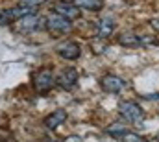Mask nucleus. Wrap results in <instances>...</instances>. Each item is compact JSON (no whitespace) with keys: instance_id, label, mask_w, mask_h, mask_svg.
I'll use <instances>...</instances> for the list:
<instances>
[{"instance_id":"5","label":"nucleus","mask_w":159,"mask_h":142,"mask_svg":"<svg viewBox=\"0 0 159 142\" xmlns=\"http://www.w3.org/2000/svg\"><path fill=\"white\" fill-rule=\"evenodd\" d=\"M43 24H46V19H41V17H37V15H28V17L17 20L15 30L20 32V33H30V32L39 30Z\"/></svg>"},{"instance_id":"3","label":"nucleus","mask_w":159,"mask_h":142,"mask_svg":"<svg viewBox=\"0 0 159 142\" xmlns=\"http://www.w3.org/2000/svg\"><path fill=\"white\" fill-rule=\"evenodd\" d=\"M44 26H46L48 32H52V33H65V32H69V30L72 28V20H69V19L57 15L56 11H52V13L46 17V24H44Z\"/></svg>"},{"instance_id":"2","label":"nucleus","mask_w":159,"mask_h":142,"mask_svg":"<svg viewBox=\"0 0 159 142\" xmlns=\"http://www.w3.org/2000/svg\"><path fill=\"white\" fill-rule=\"evenodd\" d=\"M119 111H120V114L124 116V120H128L131 124H139L144 118L143 107L139 105V104H135V102H122L119 105Z\"/></svg>"},{"instance_id":"4","label":"nucleus","mask_w":159,"mask_h":142,"mask_svg":"<svg viewBox=\"0 0 159 142\" xmlns=\"http://www.w3.org/2000/svg\"><path fill=\"white\" fill-rule=\"evenodd\" d=\"M28 15H34V9L32 7H26V6H17V7H11V9H6V11H0V24H7V22H17Z\"/></svg>"},{"instance_id":"12","label":"nucleus","mask_w":159,"mask_h":142,"mask_svg":"<svg viewBox=\"0 0 159 142\" xmlns=\"http://www.w3.org/2000/svg\"><path fill=\"white\" fill-rule=\"evenodd\" d=\"M72 4L78 9H89V11H98L104 6L102 0H72Z\"/></svg>"},{"instance_id":"11","label":"nucleus","mask_w":159,"mask_h":142,"mask_svg":"<svg viewBox=\"0 0 159 142\" xmlns=\"http://www.w3.org/2000/svg\"><path fill=\"white\" fill-rule=\"evenodd\" d=\"M54 11H56L57 15H61V17L69 19V20L78 19V17H80V9L72 4V2H61V4H57V6L54 7Z\"/></svg>"},{"instance_id":"10","label":"nucleus","mask_w":159,"mask_h":142,"mask_svg":"<svg viewBox=\"0 0 159 142\" xmlns=\"http://www.w3.org/2000/svg\"><path fill=\"white\" fill-rule=\"evenodd\" d=\"M65 120H67V111H65V109H57V111H52L48 116H44L43 124H44V127H48V129H56V127H59Z\"/></svg>"},{"instance_id":"18","label":"nucleus","mask_w":159,"mask_h":142,"mask_svg":"<svg viewBox=\"0 0 159 142\" xmlns=\"http://www.w3.org/2000/svg\"><path fill=\"white\" fill-rule=\"evenodd\" d=\"M67 142H81V139H80V137H69Z\"/></svg>"},{"instance_id":"1","label":"nucleus","mask_w":159,"mask_h":142,"mask_svg":"<svg viewBox=\"0 0 159 142\" xmlns=\"http://www.w3.org/2000/svg\"><path fill=\"white\" fill-rule=\"evenodd\" d=\"M56 85V76L50 69H41L39 72L34 74V89L39 94H46L54 89Z\"/></svg>"},{"instance_id":"16","label":"nucleus","mask_w":159,"mask_h":142,"mask_svg":"<svg viewBox=\"0 0 159 142\" xmlns=\"http://www.w3.org/2000/svg\"><path fill=\"white\" fill-rule=\"evenodd\" d=\"M107 131H109L111 135H119V137H122V135L126 133V129H124L122 126H117V124H115V126H111V127H109Z\"/></svg>"},{"instance_id":"17","label":"nucleus","mask_w":159,"mask_h":142,"mask_svg":"<svg viewBox=\"0 0 159 142\" xmlns=\"http://www.w3.org/2000/svg\"><path fill=\"white\" fill-rule=\"evenodd\" d=\"M150 24H152V28H154V30H159V19H154V20H150Z\"/></svg>"},{"instance_id":"7","label":"nucleus","mask_w":159,"mask_h":142,"mask_svg":"<svg viewBox=\"0 0 159 142\" xmlns=\"http://www.w3.org/2000/svg\"><path fill=\"white\" fill-rule=\"evenodd\" d=\"M57 54H59L63 59H67V61H74V59L80 57L81 48H80V44L76 41H67V42H63V44L57 46Z\"/></svg>"},{"instance_id":"9","label":"nucleus","mask_w":159,"mask_h":142,"mask_svg":"<svg viewBox=\"0 0 159 142\" xmlns=\"http://www.w3.org/2000/svg\"><path fill=\"white\" fill-rule=\"evenodd\" d=\"M115 32V20L111 17H104L96 22V37L98 39H107Z\"/></svg>"},{"instance_id":"15","label":"nucleus","mask_w":159,"mask_h":142,"mask_svg":"<svg viewBox=\"0 0 159 142\" xmlns=\"http://www.w3.org/2000/svg\"><path fill=\"white\" fill-rule=\"evenodd\" d=\"M20 2V6H26V7H32V9H35L39 4H43L44 0H19Z\"/></svg>"},{"instance_id":"8","label":"nucleus","mask_w":159,"mask_h":142,"mask_svg":"<svg viewBox=\"0 0 159 142\" xmlns=\"http://www.w3.org/2000/svg\"><path fill=\"white\" fill-rule=\"evenodd\" d=\"M100 87H102V91L115 94V92H120V91H122L124 81L120 79L119 76H115V74H106V76H102V79H100Z\"/></svg>"},{"instance_id":"14","label":"nucleus","mask_w":159,"mask_h":142,"mask_svg":"<svg viewBox=\"0 0 159 142\" xmlns=\"http://www.w3.org/2000/svg\"><path fill=\"white\" fill-rule=\"evenodd\" d=\"M120 139H122V142H144L139 135H135V133H124Z\"/></svg>"},{"instance_id":"19","label":"nucleus","mask_w":159,"mask_h":142,"mask_svg":"<svg viewBox=\"0 0 159 142\" xmlns=\"http://www.w3.org/2000/svg\"><path fill=\"white\" fill-rule=\"evenodd\" d=\"M63 2H72V0H63Z\"/></svg>"},{"instance_id":"6","label":"nucleus","mask_w":159,"mask_h":142,"mask_svg":"<svg viewBox=\"0 0 159 142\" xmlns=\"http://www.w3.org/2000/svg\"><path fill=\"white\" fill-rule=\"evenodd\" d=\"M56 83H57L61 89H65V91L74 89L76 83H78V72H76V69L69 67V69L61 70L59 74H57V78H56Z\"/></svg>"},{"instance_id":"13","label":"nucleus","mask_w":159,"mask_h":142,"mask_svg":"<svg viewBox=\"0 0 159 142\" xmlns=\"http://www.w3.org/2000/svg\"><path fill=\"white\" fill-rule=\"evenodd\" d=\"M119 42L120 44H124V46H135V44H141L139 37L133 35V33H124V35H120Z\"/></svg>"}]
</instances>
